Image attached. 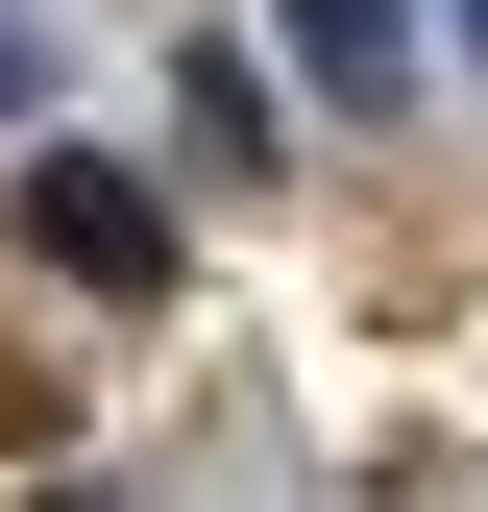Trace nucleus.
<instances>
[{
  "instance_id": "f257e3e1",
  "label": "nucleus",
  "mask_w": 488,
  "mask_h": 512,
  "mask_svg": "<svg viewBox=\"0 0 488 512\" xmlns=\"http://www.w3.org/2000/svg\"><path fill=\"white\" fill-rule=\"evenodd\" d=\"M25 269H74V293H171V196H147V171H98V147H25Z\"/></svg>"
},
{
  "instance_id": "f03ea898",
  "label": "nucleus",
  "mask_w": 488,
  "mask_h": 512,
  "mask_svg": "<svg viewBox=\"0 0 488 512\" xmlns=\"http://www.w3.org/2000/svg\"><path fill=\"white\" fill-rule=\"evenodd\" d=\"M293 74H318L342 122H391L415 98V0H293Z\"/></svg>"
},
{
  "instance_id": "7ed1b4c3",
  "label": "nucleus",
  "mask_w": 488,
  "mask_h": 512,
  "mask_svg": "<svg viewBox=\"0 0 488 512\" xmlns=\"http://www.w3.org/2000/svg\"><path fill=\"white\" fill-rule=\"evenodd\" d=\"M25 98H49V25H25V0H0V122H25Z\"/></svg>"
},
{
  "instance_id": "20e7f679",
  "label": "nucleus",
  "mask_w": 488,
  "mask_h": 512,
  "mask_svg": "<svg viewBox=\"0 0 488 512\" xmlns=\"http://www.w3.org/2000/svg\"><path fill=\"white\" fill-rule=\"evenodd\" d=\"M464 49H488V0H464Z\"/></svg>"
}]
</instances>
